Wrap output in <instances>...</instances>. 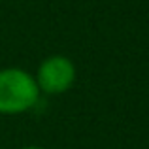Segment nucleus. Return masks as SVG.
<instances>
[{
  "label": "nucleus",
  "mask_w": 149,
  "mask_h": 149,
  "mask_svg": "<svg viewBox=\"0 0 149 149\" xmlns=\"http://www.w3.org/2000/svg\"><path fill=\"white\" fill-rule=\"evenodd\" d=\"M40 89L34 74L17 66L0 68V115H21L36 108Z\"/></svg>",
  "instance_id": "f257e3e1"
},
{
  "label": "nucleus",
  "mask_w": 149,
  "mask_h": 149,
  "mask_svg": "<svg viewBox=\"0 0 149 149\" xmlns=\"http://www.w3.org/2000/svg\"><path fill=\"white\" fill-rule=\"evenodd\" d=\"M76 64L64 55H49L40 62L34 79L44 95H64L76 83Z\"/></svg>",
  "instance_id": "f03ea898"
},
{
  "label": "nucleus",
  "mask_w": 149,
  "mask_h": 149,
  "mask_svg": "<svg viewBox=\"0 0 149 149\" xmlns=\"http://www.w3.org/2000/svg\"><path fill=\"white\" fill-rule=\"evenodd\" d=\"M21 149H44V147H40V146H25V147H21Z\"/></svg>",
  "instance_id": "7ed1b4c3"
}]
</instances>
